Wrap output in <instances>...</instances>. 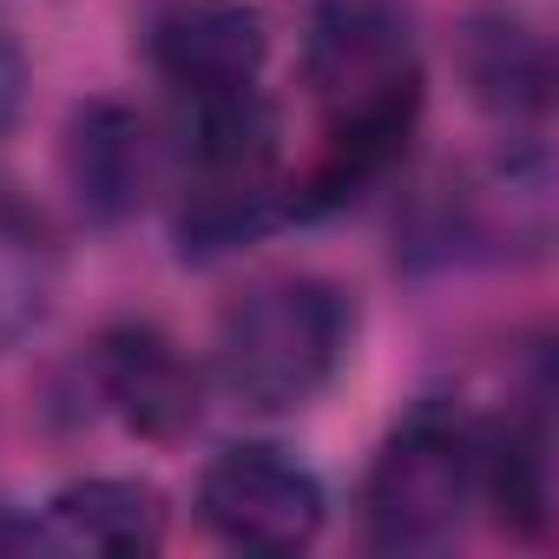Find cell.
<instances>
[{"label":"cell","instance_id":"1","mask_svg":"<svg viewBox=\"0 0 559 559\" xmlns=\"http://www.w3.org/2000/svg\"><path fill=\"white\" fill-rule=\"evenodd\" d=\"M304 86L323 152L290 185V217H330L395 171L421 119V40L402 0H310Z\"/></svg>","mask_w":559,"mask_h":559},{"label":"cell","instance_id":"2","mask_svg":"<svg viewBox=\"0 0 559 559\" xmlns=\"http://www.w3.org/2000/svg\"><path fill=\"white\" fill-rule=\"evenodd\" d=\"M356 304L330 276H263L224 317L211 343V382L250 415L310 408L349 362Z\"/></svg>","mask_w":559,"mask_h":559},{"label":"cell","instance_id":"3","mask_svg":"<svg viewBox=\"0 0 559 559\" xmlns=\"http://www.w3.org/2000/svg\"><path fill=\"white\" fill-rule=\"evenodd\" d=\"M290 211L284 185V132L263 86L191 99L185 106V171H178V250L191 263L230 257Z\"/></svg>","mask_w":559,"mask_h":559},{"label":"cell","instance_id":"4","mask_svg":"<svg viewBox=\"0 0 559 559\" xmlns=\"http://www.w3.org/2000/svg\"><path fill=\"white\" fill-rule=\"evenodd\" d=\"M487 487V421L454 402H415L362 480V526L382 552H441Z\"/></svg>","mask_w":559,"mask_h":559},{"label":"cell","instance_id":"5","mask_svg":"<svg viewBox=\"0 0 559 559\" xmlns=\"http://www.w3.org/2000/svg\"><path fill=\"white\" fill-rule=\"evenodd\" d=\"M198 520L237 552H297L323 533V480L276 441H230L198 474Z\"/></svg>","mask_w":559,"mask_h":559},{"label":"cell","instance_id":"6","mask_svg":"<svg viewBox=\"0 0 559 559\" xmlns=\"http://www.w3.org/2000/svg\"><path fill=\"white\" fill-rule=\"evenodd\" d=\"M263 53L270 34L250 0H165L145 27V60L185 106L257 86Z\"/></svg>","mask_w":559,"mask_h":559},{"label":"cell","instance_id":"7","mask_svg":"<svg viewBox=\"0 0 559 559\" xmlns=\"http://www.w3.org/2000/svg\"><path fill=\"white\" fill-rule=\"evenodd\" d=\"M93 382L112 402V415L145 441H178L204 408L198 369L158 323H112L93 343Z\"/></svg>","mask_w":559,"mask_h":559},{"label":"cell","instance_id":"8","mask_svg":"<svg viewBox=\"0 0 559 559\" xmlns=\"http://www.w3.org/2000/svg\"><path fill=\"white\" fill-rule=\"evenodd\" d=\"M454 67L467 99L500 126H539L552 106V47L520 8H474L454 27Z\"/></svg>","mask_w":559,"mask_h":559},{"label":"cell","instance_id":"9","mask_svg":"<svg viewBox=\"0 0 559 559\" xmlns=\"http://www.w3.org/2000/svg\"><path fill=\"white\" fill-rule=\"evenodd\" d=\"M152 126L119 99H86L67 119V185L93 224H126L152 191Z\"/></svg>","mask_w":559,"mask_h":559},{"label":"cell","instance_id":"10","mask_svg":"<svg viewBox=\"0 0 559 559\" xmlns=\"http://www.w3.org/2000/svg\"><path fill=\"white\" fill-rule=\"evenodd\" d=\"M47 539L73 546V552H112V559L158 552L165 546V493L152 480H126V474L67 480L47 500Z\"/></svg>","mask_w":559,"mask_h":559},{"label":"cell","instance_id":"11","mask_svg":"<svg viewBox=\"0 0 559 559\" xmlns=\"http://www.w3.org/2000/svg\"><path fill=\"white\" fill-rule=\"evenodd\" d=\"M47 297H53V243L34 211L0 198V356L47 317Z\"/></svg>","mask_w":559,"mask_h":559},{"label":"cell","instance_id":"12","mask_svg":"<svg viewBox=\"0 0 559 559\" xmlns=\"http://www.w3.org/2000/svg\"><path fill=\"white\" fill-rule=\"evenodd\" d=\"M21 106H27V53H21V40L8 27H0V139L14 132Z\"/></svg>","mask_w":559,"mask_h":559}]
</instances>
